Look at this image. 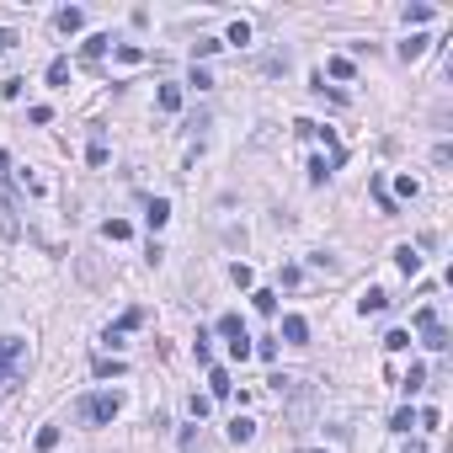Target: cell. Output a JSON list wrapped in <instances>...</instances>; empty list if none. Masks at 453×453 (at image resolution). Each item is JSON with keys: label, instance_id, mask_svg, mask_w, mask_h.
<instances>
[{"label": "cell", "instance_id": "1", "mask_svg": "<svg viewBox=\"0 0 453 453\" xmlns=\"http://www.w3.org/2000/svg\"><path fill=\"white\" fill-rule=\"evenodd\" d=\"M16 368H27V342L0 336V389H11V384H16Z\"/></svg>", "mask_w": 453, "mask_h": 453}, {"label": "cell", "instance_id": "2", "mask_svg": "<svg viewBox=\"0 0 453 453\" xmlns=\"http://www.w3.org/2000/svg\"><path fill=\"white\" fill-rule=\"evenodd\" d=\"M118 411H123V400H118V394H85V400H80V416L91 421V427H107V421L118 416Z\"/></svg>", "mask_w": 453, "mask_h": 453}, {"label": "cell", "instance_id": "3", "mask_svg": "<svg viewBox=\"0 0 453 453\" xmlns=\"http://www.w3.org/2000/svg\"><path fill=\"white\" fill-rule=\"evenodd\" d=\"M416 331H421V342H427L432 352H442V346H448V331H442V320H437V310H432V304H421V310H416Z\"/></svg>", "mask_w": 453, "mask_h": 453}, {"label": "cell", "instance_id": "4", "mask_svg": "<svg viewBox=\"0 0 453 453\" xmlns=\"http://www.w3.org/2000/svg\"><path fill=\"white\" fill-rule=\"evenodd\" d=\"M54 27H59L64 37L80 32V27H85V11H80V6H64V11H54Z\"/></svg>", "mask_w": 453, "mask_h": 453}, {"label": "cell", "instance_id": "5", "mask_svg": "<svg viewBox=\"0 0 453 453\" xmlns=\"http://www.w3.org/2000/svg\"><path fill=\"white\" fill-rule=\"evenodd\" d=\"M394 267H400L406 277H416L421 272V250L416 246H400V250H394Z\"/></svg>", "mask_w": 453, "mask_h": 453}, {"label": "cell", "instance_id": "6", "mask_svg": "<svg viewBox=\"0 0 453 453\" xmlns=\"http://www.w3.org/2000/svg\"><path fill=\"white\" fill-rule=\"evenodd\" d=\"M427 43H432L427 32H411L406 43H400V59H406V64H411V59H421V54H427Z\"/></svg>", "mask_w": 453, "mask_h": 453}, {"label": "cell", "instance_id": "7", "mask_svg": "<svg viewBox=\"0 0 453 453\" xmlns=\"http://www.w3.org/2000/svg\"><path fill=\"white\" fill-rule=\"evenodd\" d=\"M219 336H224V342H250L246 325H240V315H219Z\"/></svg>", "mask_w": 453, "mask_h": 453}, {"label": "cell", "instance_id": "8", "mask_svg": "<svg viewBox=\"0 0 453 453\" xmlns=\"http://www.w3.org/2000/svg\"><path fill=\"white\" fill-rule=\"evenodd\" d=\"M229 442H235V448H240V442H250V437H256V421H246V416H235V421H229Z\"/></svg>", "mask_w": 453, "mask_h": 453}, {"label": "cell", "instance_id": "9", "mask_svg": "<svg viewBox=\"0 0 453 453\" xmlns=\"http://www.w3.org/2000/svg\"><path fill=\"white\" fill-rule=\"evenodd\" d=\"M283 336H288V342H310V320H304V315H288V320H283Z\"/></svg>", "mask_w": 453, "mask_h": 453}, {"label": "cell", "instance_id": "10", "mask_svg": "<svg viewBox=\"0 0 453 453\" xmlns=\"http://www.w3.org/2000/svg\"><path fill=\"white\" fill-rule=\"evenodd\" d=\"M384 304H389V294H384V288H368V294L358 298V310H363V315H379Z\"/></svg>", "mask_w": 453, "mask_h": 453}, {"label": "cell", "instance_id": "11", "mask_svg": "<svg viewBox=\"0 0 453 453\" xmlns=\"http://www.w3.org/2000/svg\"><path fill=\"white\" fill-rule=\"evenodd\" d=\"M166 219H171V203H166V198H155V203L144 208V224H150V229H160Z\"/></svg>", "mask_w": 453, "mask_h": 453}, {"label": "cell", "instance_id": "12", "mask_svg": "<svg viewBox=\"0 0 453 453\" xmlns=\"http://www.w3.org/2000/svg\"><path fill=\"white\" fill-rule=\"evenodd\" d=\"M229 389H235V384H229V373H224V368H208V394H214V400H224Z\"/></svg>", "mask_w": 453, "mask_h": 453}, {"label": "cell", "instance_id": "13", "mask_svg": "<svg viewBox=\"0 0 453 453\" xmlns=\"http://www.w3.org/2000/svg\"><path fill=\"white\" fill-rule=\"evenodd\" d=\"M0 235H6V240L16 235V208H11V198H6V192H0Z\"/></svg>", "mask_w": 453, "mask_h": 453}, {"label": "cell", "instance_id": "14", "mask_svg": "<svg viewBox=\"0 0 453 453\" xmlns=\"http://www.w3.org/2000/svg\"><path fill=\"white\" fill-rule=\"evenodd\" d=\"M160 112H181V85H160Z\"/></svg>", "mask_w": 453, "mask_h": 453}, {"label": "cell", "instance_id": "15", "mask_svg": "<svg viewBox=\"0 0 453 453\" xmlns=\"http://www.w3.org/2000/svg\"><path fill=\"white\" fill-rule=\"evenodd\" d=\"M421 384H427V368H421V363H411V373L400 379V389H406V394H416Z\"/></svg>", "mask_w": 453, "mask_h": 453}, {"label": "cell", "instance_id": "16", "mask_svg": "<svg viewBox=\"0 0 453 453\" xmlns=\"http://www.w3.org/2000/svg\"><path fill=\"white\" fill-rule=\"evenodd\" d=\"M219 48H224L219 37H198V43H192V64H198V59H208V54H219Z\"/></svg>", "mask_w": 453, "mask_h": 453}, {"label": "cell", "instance_id": "17", "mask_svg": "<svg viewBox=\"0 0 453 453\" xmlns=\"http://www.w3.org/2000/svg\"><path fill=\"white\" fill-rule=\"evenodd\" d=\"M102 235H107V240H128L133 229H128V219H107V224H102Z\"/></svg>", "mask_w": 453, "mask_h": 453}, {"label": "cell", "instance_id": "18", "mask_svg": "<svg viewBox=\"0 0 453 453\" xmlns=\"http://www.w3.org/2000/svg\"><path fill=\"white\" fill-rule=\"evenodd\" d=\"M192 358L203 363V368H214V352H208V336L203 331H198V342H192Z\"/></svg>", "mask_w": 453, "mask_h": 453}, {"label": "cell", "instance_id": "19", "mask_svg": "<svg viewBox=\"0 0 453 453\" xmlns=\"http://www.w3.org/2000/svg\"><path fill=\"white\" fill-rule=\"evenodd\" d=\"M64 80H70V59H54L48 64V85H64Z\"/></svg>", "mask_w": 453, "mask_h": 453}, {"label": "cell", "instance_id": "20", "mask_svg": "<svg viewBox=\"0 0 453 453\" xmlns=\"http://www.w3.org/2000/svg\"><path fill=\"white\" fill-rule=\"evenodd\" d=\"M250 304H256V310H262V315H272V310H277V294H267V288H256V294H250Z\"/></svg>", "mask_w": 453, "mask_h": 453}, {"label": "cell", "instance_id": "21", "mask_svg": "<svg viewBox=\"0 0 453 453\" xmlns=\"http://www.w3.org/2000/svg\"><path fill=\"white\" fill-rule=\"evenodd\" d=\"M54 448H59V427H43L37 432V453H54Z\"/></svg>", "mask_w": 453, "mask_h": 453}, {"label": "cell", "instance_id": "22", "mask_svg": "<svg viewBox=\"0 0 453 453\" xmlns=\"http://www.w3.org/2000/svg\"><path fill=\"white\" fill-rule=\"evenodd\" d=\"M224 43H240V48H246V43H250V22H229V37H224Z\"/></svg>", "mask_w": 453, "mask_h": 453}, {"label": "cell", "instance_id": "23", "mask_svg": "<svg viewBox=\"0 0 453 453\" xmlns=\"http://www.w3.org/2000/svg\"><path fill=\"white\" fill-rule=\"evenodd\" d=\"M389 427H394V432H411V427H416V411H411V406H406V411H394Z\"/></svg>", "mask_w": 453, "mask_h": 453}, {"label": "cell", "instance_id": "24", "mask_svg": "<svg viewBox=\"0 0 453 453\" xmlns=\"http://www.w3.org/2000/svg\"><path fill=\"white\" fill-rule=\"evenodd\" d=\"M384 346H389V352H406V346H411V331H389V336H384Z\"/></svg>", "mask_w": 453, "mask_h": 453}, {"label": "cell", "instance_id": "25", "mask_svg": "<svg viewBox=\"0 0 453 453\" xmlns=\"http://www.w3.org/2000/svg\"><path fill=\"white\" fill-rule=\"evenodd\" d=\"M107 43H112V37H85V59H102V54H107Z\"/></svg>", "mask_w": 453, "mask_h": 453}, {"label": "cell", "instance_id": "26", "mask_svg": "<svg viewBox=\"0 0 453 453\" xmlns=\"http://www.w3.org/2000/svg\"><path fill=\"white\" fill-rule=\"evenodd\" d=\"M139 320H144V310H128V315H123L118 325H112V331H118V336H128V331H133V325H139Z\"/></svg>", "mask_w": 453, "mask_h": 453}, {"label": "cell", "instance_id": "27", "mask_svg": "<svg viewBox=\"0 0 453 453\" xmlns=\"http://www.w3.org/2000/svg\"><path fill=\"white\" fill-rule=\"evenodd\" d=\"M22 85H27L22 75H11V80H0V96H6V102H11V96H22Z\"/></svg>", "mask_w": 453, "mask_h": 453}, {"label": "cell", "instance_id": "28", "mask_svg": "<svg viewBox=\"0 0 453 453\" xmlns=\"http://www.w3.org/2000/svg\"><path fill=\"white\" fill-rule=\"evenodd\" d=\"M394 192H400V198H406V203H411V198H416L421 187H416V176H400V181H394Z\"/></svg>", "mask_w": 453, "mask_h": 453}, {"label": "cell", "instance_id": "29", "mask_svg": "<svg viewBox=\"0 0 453 453\" xmlns=\"http://www.w3.org/2000/svg\"><path fill=\"white\" fill-rule=\"evenodd\" d=\"M112 373H123L118 358H102V363H96V379H112Z\"/></svg>", "mask_w": 453, "mask_h": 453}, {"label": "cell", "instance_id": "30", "mask_svg": "<svg viewBox=\"0 0 453 453\" xmlns=\"http://www.w3.org/2000/svg\"><path fill=\"white\" fill-rule=\"evenodd\" d=\"M325 70H331L336 80H352V59H331V64H325Z\"/></svg>", "mask_w": 453, "mask_h": 453}, {"label": "cell", "instance_id": "31", "mask_svg": "<svg viewBox=\"0 0 453 453\" xmlns=\"http://www.w3.org/2000/svg\"><path fill=\"white\" fill-rule=\"evenodd\" d=\"M85 160H91V166H107V144L96 139V144H91V150H85Z\"/></svg>", "mask_w": 453, "mask_h": 453}, {"label": "cell", "instance_id": "32", "mask_svg": "<svg viewBox=\"0 0 453 453\" xmlns=\"http://www.w3.org/2000/svg\"><path fill=\"white\" fill-rule=\"evenodd\" d=\"M229 277H235V288H250V267H246V262L229 267Z\"/></svg>", "mask_w": 453, "mask_h": 453}, {"label": "cell", "instance_id": "33", "mask_svg": "<svg viewBox=\"0 0 453 453\" xmlns=\"http://www.w3.org/2000/svg\"><path fill=\"white\" fill-rule=\"evenodd\" d=\"M187 411H192L198 421H203V416H208V394H192V400H187Z\"/></svg>", "mask_w": 453, "mask_h": 453}, {"label": "cell", "instance_id": "34", "mask_svg": "<svg viewBox=\"0 0 453 453\" xmlns=\"http://www.w3.org/2000/svg\"><path fill=\"white\" fill-rule=\"evenodd\" d=\"M406 22H432V6H406Z\"/></svg>", "mask_w": 453, "mask_h": 453}, {"label": "cell", "instance_id": "35", "mask_svg": "<svg viewBox=\"0 0 453 453\" xmlns=\"http://www.w3.org/2000/svg\"><path fill=\"white\" fill-rule=\"evenodd\" d=\"M6 48H16V32H11V27H0V54H6Z\"/></svg>", "mask_w": 453, "mask_h": 453}, {"label": "cell", "instance_id": "36", "mask_svg": "<svg viewBox=\"0 0 453 453\" xmlns=\"http://www.w3.org/2000/svg\"><path fill=\"white\" fill-rule=\"evenodd\" d=\"M406 453H427V448H421V442H411V448H406Z\"/></svg>", "mask_w": 453, "mask_h": 453}]
</instances>
